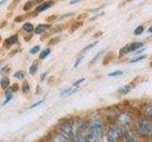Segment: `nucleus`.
<instances>
[{
	"label": "nucleus",
	"mask_w": 152,
	"mask_h": 142,
	"mask_svg": "<svg viewBox=\"0 0 152 142\" xmlns=\"http://www.w3.org/2000/svg\"><path fill=\"white\" fill-rule=\"evenodd\" d=\"M124 135V129L117 124L109 126L107 132V139L108 142H119Z\"/></svg>",
	"instance_id": "f257e3e1"
},
{
	"label": "nucleus",
	"mask_w": 152,
	"mask_h": 142,
	"mask_svg": "<svg viewBox=\"0 0 152 142\" xmlns=\"http://www.w3.org/2000/svg\"><path fill=\"white\" fill-rule=\"evenodd\" d=\"M89 132L90 134L95 135L97 136H100L103 138V135H104V124L103 121L100 117H95L93 118H91L89 123Z\"/></svg>",
	"instance_id": "f03ea898"
},
{
	"label": "nucleus",
	"mask_w": 152,
	"mask_h": 142,
	"mask_svg": "<svg viewBox=\"0 0 152 142\" xmlns=\"http://www.w3.org/2000/svg\"><path fill=\"white\" fill-rule=\"evenodd\" d=\"M61 135H63L69 140H73L76 135L74 123L72 121H66L61 126Z\"/></svg>",
	"instance_id": "7ed1b4c3"
},
{
	"label": "nucleus",
	"mask_w": 152,
	"mask_h": 142,
	"mask_svg": "<svg viewBox=\"0 0 152 142\" xmlns=\"http://www.w3.org/2000/svg\"><path fill=\"white\" fill-rule=\"evenodd\" d=\"M138 131L142 135L150 136L152 134V122L146 120H142L138 123Z\"/></svg>",
	"instance_id": "20e7f679"
},
{
	"label": "nucleus",
	"mask_w": 152,
	"mask_h": 142,
	"mask_svg": "<svg viewBox=\"0 0 152 142\" xmlns=\"http://www.w3.org/2000/svg\"><path fill=\"white\" fill-rule=\"evenodd\" d=\"M144 44L142 42H134V43H131V44H128L126 46H125L124 47L120 49V54L121 55H125L127 53H130V52L133 51H136L141 47H142Z\"/></svg>",
	"instance_id": "39448f33"
},
{
	"label": "nucleus",
	"mask_w": 152,
	"mask_h": 142,
	"mask_svg": "<svg viewBox=\"0 0 152 142\" xmlns=\"http://www.w3.org/2000/svg\"><path fill=\"white\" fill-rule=\"evenodd\" d=\"M130 120H131V118H130L129 115L126 114V113H121L120 115H119L118 121L122 124L123 129H125L126 127H127L128 125L130 124Z\"/></svg>",
	"instance_id": "423d86ee"
},
{
	"label": "nucleus",
	"mask_w": 152,
	"mask_h": 142,
	"mask_svg": "<svg viewBox=\"0 0 152 142\" xmlns=\"http://www.w3.org/2000/svg\"><path fill=\"white\" fill-rule=\"evenodd\" d=\"M124 139H125V142H139L136 135L129 130L124 132Z\"/></svg>",
	"instance_id": "0eeeda50"
},
{
	"label": "nucleus",
	"mask_w": 152,
	"mask_h": 142,
	"mask_svg": "<svg viewBox=\"0 0 152 142\" xmlns=\"http://www.w3.org/2000/svg\"><path fill=\"white\" fill-rule=\"evenodd\" d=\"M50 28H51V25H50V24H39V25L36 27L34 31L37 34H42V33L46 32Z\"/></svg>",
	"instance_id": "6e6552de"
},
{
	"label": "nucleus",
	"mask_w": 152,
	"mask_h": 142,
	"mask_svg": "<svg viewBox=\"0 0 152 142\" xmlns=\"http://www.w3.org/2000/svg\"><path fill=\"white\" fill-rule=\"evenodd\" d=\"M52 4H53V1H47V2L40 4L39 6L35 9V12H42L46 11V9H48L49 8L51 7Z\"/></svg>",
	"instance_id": "1a4fd4ad"
},
{
	"label": "nucleus",
	"mask_w": 152,
	"mask_h": 142,
	"mask_svg": "<svg viewBox=\"0 0 152 142\" xmlns=\"http://www.w3.org/2000/svg\"><path fill=\"white\" fill-rule=\"evenodd\" d=\"M18 40V35L17 34H14V35H12L11 37H9L8 39L5 40L4 42V46H6V47H10L11 46L14 45L15 43L17 42Z\"/></svg>",
	"instance_id": "9d476101"
},
{
	"label": "nucleus",
	"mask_w": 152,
	"mask_h": 142,
	"mask_svg": "<svg viewBox=\"0 0 152 142\" xmlns=\"http://www.w3.org/2000/svg\"><path fill=\"white\" fill-rule=\"evenodd\" d=\"M86 139H87L88 142H102V140H103L102 137L92 135V134H90V133H88V135L86 136Z\"/></svg>",
	"instance_id": "9b49d317"
},
{
	"label": "nucleus",
	"mask_w": 152,
	"mask_h": 142,
	"mask_svg": "<svg viewBox=\"0 0 152 142\" xmlns=\"http://www.w3.org/2000/svg\"><path fill=\"white\" fill-rule=\"evenodd\" d=\"M132 88H133V85H131V84H126V85H125V86L119 88L118 89V92L120 93V94H122V95H126L127 93H129L131 91Z\"/></svg>",
	"instance_id": "f8f14e48"
},
{
	"label": "nucleus",
	"mask_w": 152,
	"mask_h": 142,
	"mask_svg": "<svg viewBox=\"0 0 152 142\" xmlns=\"http://www.w3.org/2000/svg\"><path fill=\"white\" fill-rule=\"evenodd\" d=\"M10 85V80L7 77H3L1 79V87L2 89H6Z\"/></svg>",
	"instance_id": "ddd939ff"
},
{
	"label": "nucleus",
	"mask_w": 152,
	"mask_h": 142,
	"mask_svg": "<svg viewBox=\"0 0 152 142\" xmlns=\"http://www.w3.org/2000/svg\"><path fill=\"white\" fill-rule=\"evenodd\" d=\"M23 28H24V30L27 31V32H31L33 30H34V28H33V25L31 23H26V24H24L23 25Z\"/></svg>",
	"instance_id": "4468645a"
},
{
	"label": "nucleus",
	"mask_w": 152,
	"mask_h": 142,
	"mask_svg": "<svg viewBox=\"0 0 152 142\" xmlns=\"http://www.w3.org/2000/svg\"><path fill=\"white\" fill-rule=\"evenodd\" d=\"M50 49H44V50H42L41 51V53H40V55H39V58L42 60V59H45L46 57H48L50 55Z\"/></svg>",
	"instance_id": "2eb2a0df"
},
{
	"label": "nucleus",
	"mask_w": 152,
	"mask_h": 142,
	"mask_svg": "<svg viewBox=\"0 0 152 142\" xmlns=\"http://www.w3.org/2000/svg\"><path fill=\"white\" fill-rule=\"evenodd\" d=\"M14 77H15L16 79L18 80H23L24 78L26 77V73H25V71H17V72L14 73Z\"/></svg>",
	"instance_id": "dca6fc26"
},
{
	"label": "nucleus",
	"mask_w": 152,
	"mask_h": 142,
	"mask_svg": "<svg viewBox=\"0 0 152 142\" xmlns=\"http://www.w3.org/2000/svg\"><path fill=\"white\" fill-rule=\"evenodd\" d=\"M77 91V88H69V89H66L64 90L63 92L61 93V96H65V95H71L72 93Z\"/></svg>",
	"instance_id": "f3484780"
},
{
	"label": "nucleus",
	"mask_w": 152,
	"mask_h": 142,
	"mask_svg": "<svg viewBox=\"0 0 152 142\" xmlns=\"http://www.w3.org/2000/svg\"><path fill=\"white\" fill-rule=\"evenodd\" d=\"M35 4V2L34 1H31V0H30V1H28V2H26L25 3V5H24V11H26V12H28V9H30L33 5Z\"/></svg>",
	"instance_id": "a211bd4d"
},
{
	"label": "nucleus",
	"mask_w": 152,
	"mask_h": 142,
	"mask_svg": "<svg viewBox=\"0 0 152 142\" xmlns=\"http://www.w3.org/2000/svg\"><path fill=\"white\" fill-rule=\"evenodd\" d=\"M82 25H83L82 22H75V23H73L72 26H71V28H70V32H72L75 30H77V28H79Z\"/></svg>",
	"instance_id": "6ab92c4d"
},
{
	"label": "nucleus",
	"mask_w": 152,
	"mask_h": 142,
	"mask_svg": "<svg viewBox=\"0 0 152 142\" xmlns=\"http://www.w3.org/2000/svg\"><path fill=\"white\" fill-rule=\"evenodd\" d=\"M22 91L23 93L27 94L28 91H30V85H28V83L27 82H24L23 84H22Z\"/></svg>",
	"instance_id": "aec40b11"
},
{
	"label": "nucleus",
	"mask_w": 152,
	"mask_h": 142,
	"mask_svg": "<svg viewBox=\"0 0 152 142\" xmlns=\"http://www.w3.org/2000/svg\"><path fill=\"white\" fill-rule=\"evenodd\" d=\"M95 45H97V42H94V43H92V44H89L88 46H87L85 47V49H83L82 50H81V52H80V53H81V54L85 53V52L87 51V50H88V49H92V47H93V46H94Z\"/></svg>",
	"instance_id": "412c9836"
},
{
	"label": "nucleus",
	"mask_w": 152,
	"mask_h": 142,
	"mask_svg": "<svg viewBox=\"0 0 152 142\" xmlns=\"http://www.w3.org/2000/svg\"><path fill=\"white\" fill-rule=\"evenodd\" d=\"M36 71H37V63H34L33 64H31L30 67V74L34 75L36 73Z\"/></svg>",
	"instance_id": "4be33fe9"
},
{
	"label": "nucleus",
	"mask_w": 152,
	"mask_h": 142,
	"mask_svg": "<svg viewBox=\"0 0 152 142\" xmlns=\"http://www.w3.org/2000/svg\"><path fill=\"white\" fill-rule=\"evenodd\" d=\"M142 31H144V27L142 26H139V27H137L135 28V30H134V34L135 35H140L142 33Z\"/></svg>",
	"instance_id": "5701e85b"
},
{
	"label": "nucleus",
	"mask_w": 152,
	"mask_h": 142,
	"mask_svg": "<svg viewBox=\"0 0 152 142\" xmlns=\"http://www.w3.org/2000/svg\"><path fill=\"white\" fill-rule=\"evenodd\" d=\"M60 41L59 37H55V38H52V39L49 42V46H55L56 44H58Z\"/></svg>",
	"instance_id": "b1692460"
},
{
	"label": "nucleus",
	"mask_w": 152,
	"mask_h": 142,
	"mask_svg": "<svg viewBox=\"0 0 152 142\" xmlns=\"http://www.w3.org/2000/svg\"><path fill=\"white\" fill-rule=\"evenodd\" d=\"M145 58H146V56H145V55H142V56L136 57V58L132 59V60L130 61V63H136V62H139V61H141V60H144V59H145Z\"/></svg>",
	"instance_id": "393cba45"
},
{
	"label": "nucleus",
	"mask_w": 152,
	"mask_h": 142,
	"mask_svg": "<svg viewBox=\"0 0 152 142\" xmlns=\"http://www.w3.org/2000/svg\"><path fill=\"white\" fill-rule=\"evenodd\" d=\"M40 50V46H33L32 49H31V50H30V53L31 54H35V53H37L38 51Z\"/></svg>",
	"instance_id": "a878e982"
},
{
	"label": "nucleus",
	"mask_w": 152,
	"mask_h": 142,
	"mask_svg": "<svg viewBox=\"0 0 152 142\" xmlns=\"http://www.w3.org/2000/svg\"><path fill=\"white\" fill-rule=\"evenodd\" d=\"M122 74H123L122 71L117 70V71H114V72H112V73H109L108 74V77H116V76H120Z\"/></svg>",
	"instance_id": "bb28decb"
},
{
	"label": "nucleus",
	"mask_w": 152,
	"mask_h": 142,
	"mask_svg": "<svg viewBox=\"0 0 152 142\" xmlns=\"http://www.w3.org/2000/svg\"><path fill=\"white\" fill-rule=\"evenodd\" d=\"M19 1H20V0H14V1H12V3L9 6V9H13L14 6H17V4L19 3Z\"/></svg>",
	"instance_id": "cd10ccee"
},
{
	"label": "nucleus",
	"mask_w": 152,
	"mask_h": 142,
	"mask_svg": "<svg viewBox=\"0 0 152 142\" xmlns=\"http://www.w3.org/2000/svg\"><path fill=\"white\" fill-rule=\"evenodd\" d=\"M145 112H146V114H147L148 116L152 117V106H147Z\"/></svg>",
	"instance_id": "c85d7f7f"
},
{
	"label": "nucleus",
	"mask_w": 152,
	"mask_h": 142,
	"mask_svg": "<svg viewBox=\"0 0 152 142\" xmlns=\"http://www.w3.org/2000/svg\"><path fill=\"white\" fill-rule=\"evenodd\" d=\"M82 59H83V56H80L79 58L76 60V63L74 64V67H77V66L79 65V64L81 63V61H82Z\"/></svg>",
	"instance_id": "c756f323"
},
{
	"label": "nucleus",
	"mask_w": 152,
	"mask_h": 142,
	"mask_svg": "<svg viewBox=\"0 0 152 142\" xmlns=\"http://www.w3.org/2000/svg\"><path fill=\"white\" fill-rule=\"evenodd\" d=\"M83 82H85V78H82V79L78 80L77 82H75V83H73V86H76V85H79L81 83H83Z\"/></svg>",
	"instance_id": "7c9ffc66"
},
{
	"label": "nucleus",
	"mask_w": 152,
	"mask_h": 142,
	"mask_svg": "<svg viewBox=\"0 0 152 142\" xmlns=\"http://www.w3.org/2000/svg\"><path fill=\"white\" fill-rule=\"evenodd\" d=\"M56 18H57L56 15H51V16H50V17H48V18L46 19V21H47V22H50V21L54 20V19H56Z\"/></svg>",
	"instance_id": "2f4dec72"
},
{
	"label": "nucleus",
	"mask_w": 152,
	"mask_h": 142,
	"mask_svg": "<svg viewBox=\"0 0 152 142\" xmlns=\"http://www.w3.org/2000/svg\"><path fill=\"white\" fill-rule=\"evenodd\" d=\"M24 18H25V17H24L23 15H20V16H18V17H16L15 19H14V21H15V22H21V21L24 20Z\"/></svg>",
	"instance_id": "473e14b6"
},
{
	"label": "nucleus",
	"mask_w": 152,
	"mask_h": 142,
	"mask_svg": "<svg viewBox=\"0 0 152 142\" xmlns=\"http://www.w3.org/2000/svg\"><path fill=\"white\" fill-rule=\"evenodd\" d=\"M103 52H104V50H103V51H101V52H99V53H98V54H97L96 56L94 57V58H93V60H92V63H94V62H96V60H97V59L99 58L100 56L102 55V53H103Z\"/></svg>",
	"instance_id": "72a5a7b5"
},
{
	"label": "nucleus",
	"mask_w": 152,
	"mask_h": 142,
	"mask_svg": "<svg viewBox=\"0 0 152 142\" xmlns=\"http://www.w3.org/2000/svg\"><path fill=\"white\" fill-rule=\"evenodd\" d=\"M42 102H43V101H38V102H35L34 104H32V105L30 107V109H31V108H34V107H36V106H38V105H40V104H41Z\"/></svg>",
	"instance_id": "f704fd0d"
},
{
	"label": "nucleus",
	"mask_w": 152,
	"mask_h": 142,
	"mask_svg": "<svg viewBox=\"0 0 152 142\" xmlns=\"http://www.w3.org/2000/svg\"><path fill=\"white\" fill-rule=\"evenodd\" d=\"M12 91H17V90H18V85L17 84H13L12 85Z\"/></svg>",
	"instance_id": "c9c22d12"
},
{
	"label": "nucleus",
	"mask_w": 152,
	"mask_h": 142,
	"mask_svg": "<svg viewBox=\"0 0 152 142\" xmlns=\"http://www.w3.org/2000/svg\"><path fill=\"white\" fill-rule=\"evenodd\" d=\"M35 4H42V3H44V0H35Z\"/></svg>",
	"instance_id": "e433bc0d"
},
{
	"label": "nucleus",
	"mask_w": 152,
	"mask_h": 142,
	"mask_svg": "<svg viewBox=\"0 0 152 142\" xmlns=\"http://www.w3.org/2000/svg\"><path fill=\"white\" fill-rule=\"evenodd\" d=\"M47 75H48V72H46V73H43V74H42V77H41V80H44V79H45V77H46Z\"/></svg>",
	"instance_id": "4c0bfd02"
},
{
	"label": "nucleus",
	"mask_w": 152,
	"mask_h": 142,
	"mask_svg": "<svg viewBox=\"0 0 152 142\" xmlns=\"http://www.w3.org/2000/svg\"><path fill=\"white\" fill-rule=\"evenodd\" d=\"M101 34H102V32H97L96 34L94 35V38H95V37H97V36H100V35H101Z\"/></svg>",
	"instance_id": "58836bf2"
},
{
	"label": "nucleus",
	"mask_w": 152,
	"mask_h": 142,
	"mask_svg": "<svg viewBox=\"0 0 152 142\" xmlns=\"http://www.w3.org/2000/svg\"><path fill=\"white\" fill-rule=\"evenodd\" d=\"M78 2H80V0H74V1H71L70 4H74V3H78Z\"/></svg>",
	"instance_id": "ea45409f"
},
{
	"label": "nucleus",
	"mask_w": 152,
	"mask_h": 142,
	"mask_svg": "<svg viewBox=\"0 0 152 142\" xmlns=\"http://www.w3.org/2000/svg\"><path fill=\"white\" fill-rule=\"evenodd\" d=\"M148 32H150V33L152 32V27H150V28H148Z\"/></svg>",
	"instance_id": "a19ab883"
},
{
	"label": "nucleus",
	"mask_w": 152,
	"mask_h": 142,
	"mask_svg": "<svg viewBox=\"0 0 152 142\" xmlns=\"http://www.w3.org/2000/svg\"><path fill=\"white\" fill-rule=\"evenodd\" d=\"M150 137H151V139H152V134H151V135H150Z\"/></svg>",
	"instance_id": "79ce46f5"
}]
</instances>
